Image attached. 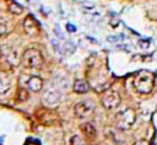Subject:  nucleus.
<instances>
[{
    "label": "nucleus",
    "mask_w": 157,
    "mask_h": 145,
    "mask_svg": "<svg viewBox=\"0 0 157 145\" xmlns=\"http://www.w3.org/2000/svg\"><path fill=\"white\" fill-rule=\"evenodd\" d=\"M134 88L141 95H148L155 87V75L150 70L139 71L132 79Z\"/></svg>",
    "instance_id": "f257e3e1"
},
{
    "label": "nucleus",
    "mask_w": 157,
    "mask_h": 145,
    "mask_svg": "<svg viewBox=\"0 0 157 145\" xmlns=\"http://www.w3.org/2000/svg\"><path fill=\"white\" fill-rule=\"evenodd\" d=\"M63 98V84L52 81V84L44 90L42 101L48 107H56Z\"/></svg>",
    "instance_id": "f03ea898"
},
{
    "label": "nucleus",
    "mask_w": 157,
    "mask_h": 145,
    "mask_svg": "<svg viewBox=\"0 0 157 145\" xmlns=\"http://www.w3.org/2000/svg\"><path fill=\"white\" fill-rule=\"evenodd\" d=\"M21 63L26 69H40L43 66V55L37 48H28L23 52Z\"/></svg>",
    "instance_id": "7ed1b4c3"
},
{
    "label": "nucleus",
    "mask_w": 157,
    "mask_h": 145,
    "mask_svg": "<svg viewBox=\"0 0 157 145\" xmlns=\"http://www.w3.org/2000/svg\"><path fill=\"white\" fill-rule=\"evenodd\" d=\"M136 119V113L132 108L130 107H124L123 109H120L117 116H115V124L119 129L121 130H128L130 129Z\"/></svg>",
    "instance_id": "20e7f679"
},
{
    "label": "nucleus",
    "mask_w": 157,
    "mask_h": 145,
    "mask_svg": "<svg viewBox=\"0 0 157 145\" xmlns=\"http://www.w3.org/2000/svg\"><path fill=\"white\" fill-rule=\"evenodd\" d=\"M101 101H102L103 107L105 109L110 111V109H114V108H117L119 106V103H120V95H119V92L117 90L109 88L105 92H103Z\"/></svg>",
    "instance_id": "39448f33"
},
{
    "label": "nucleus",
    "mask_w": 157,
    "mask_h": 145,
    "mask_svg": "<svg viewBox=\"0 0 157 145\" xmlns=\"http://www.w3.org/2000/svg\"><path fill=\"white\" fill-rule=\"evenodd\" d=\"M74 109L78 118H88L94 111V103L91 100H82L75 104Z\"/></svg>",
    "instance_id": "423d86ee"
},
{
    "label": "nucleus",
    "mask_w": 157,
    "mask_h": 145,
    "mask_svg": "<svg viewBox=\"0 0 157 145\" xmlns=\"http://www.w3.org/2000/svg\"><path fill=\"white\" fill-rule=\"evenodd\" d=\"M12 88V77L6 71H0V98L9 95Z\"/></svg>",
    "instance_id": "0eeeda50"
},
{
    "label": "nucleus",
    "mask_w": 157,
    "mask_h": 145,
    "mask_svg": "<svg viewBox=\"0 0 157 145\" xmlns=\"http://www.w3.org/2000/svg\"><path fill=\"white\" fill-rule=\"evenodd\" d=\"M23 87L33 91V92H38L43 88V79L37 76V75H32V76H28L25 81V85Z\"/></svg>",
    "instance_id": "6e6552de"
},
{
    "label": "nucleus",
    "mask_w": 157,
    "mask_h": 145,
    "mask_svg": "<svg viewBox=\"0 0 157 145\" xmlns=\"http://www.w3.org/2000/svg\"><path fill=\"white\" fill-rule=\"evenodd\" d=\"M23 28H25V32L28 34V36H36L39 31V27L37 25V22L34 21V18L32 16H27L23 21Z\"/></svg>",
    "instance_id": "1a4fd4ad"
},
{
    "label": "nucleus",
    "mask_w": 157,
    "mask_h": 145,
    "mask_svg": "<svg viewBox=\"0 0 157 145\" xmlns=\"http://www.w3.org/2000/svg\"><path fill=\"white\" fill-rule=\"evenodd\" d=\"M74 91L76 93H86L90 91V85L86 80L83 79H77L75 82H74V86H72Z\"/></svg>",
    "instance_id": "9d476101"
},
{
    "label": "nucleus",
    "mask_w": 157,
    "mask_h": 145,
    "mask_svg": "<svg viewBox=\"0 0 157 145\" xmlns=\"http://www.w3.org/2000/svg\"><path fill=\"white\" fill-rule=\"evenodd\" d=\"M81 131L83 133V135L88 139H94L96 135H97V131H96V128L93 127V124L91 123H83L81 125Z\"/></svg>",
    "instance_id": "9b49d317"
},
{
    "label": "nucleus",
    "mask_w": 157,
    "mask_h": 145,
    "mask_svg": "<svg viewBox=\"0 0 157 145\" xmlns=\"http://www.w3.org/2000/svg\"><path fill=\"white\" fill-rule=\"evenodd\" d=\"M2 53H4V58L9 61V63H11V64H16L17 63V53H16V50H13L12 48H9V47H5L4 45V48H2Z\"/></svg>",
    "instance_id": "f8f14e48"
},
{
    "label": "nucleus",
    "mask_w": 157,
    "mask_h": 145,
    "mask_svg": "<svg viewBox=\"0 0 157 145\" xmlns=\"http://www.w3.org/2000/svg\"><path fill=\"white\" fill-rule=\"evenodd\" d=\"M9 10H10L11 14H15V15H21L22 11H23L22 6H20L17 2H11V4L9 5Z\"/></svg>",
    "instance_id": "ddd939ff"
},
{
    "label": "nucleus",
    "mask_w": 157,
    "mask_h": 145,
    "mask_svg": "<svg viewBox=\"0 0 157 145\" xmlns=\"http://www.w3.org/2000/svg\"><path fill=\"white\" fill-rule=\"evenodd\" d=\"M7 29H9V26H7V21L5 20V17H2L0 15V36L7 33Z\"/></svg>",
    "instance_id": "4468645a"
},
{
    "label": "nucleus",
    "mask_w": 157,
    "mask_h": 145,
    "mask_svg": "<svg viewBox=\"0 0 157 145\" xmlns=\"http://www.w3.org/2000/svg\"><path fill=\"white\" fill-rule=\"evenodd\" d=\"M18 100L20 101H26L27 98H28V92H27V90H26V87H21L20 90H18Z\"/></svg>",
    "instance_id": "2eb2a0df"
},
{
    "label": "nucleus",
    "mask_w": 157,
    "mask_h": 145,
    "mask_svg": "<svg viewBox=\"0 0 157 145\" xmlns=\"http://www.w3.org/2000/svg\"><path fill=\"white\" fill-rule=\"evenodd\" d=\"M66 28H67V31H69V32H75V31H76V27H75V26H72V25H70V23H67V25H66Z\"/></svg>",
    "instance_id": "dca6fc26"
},
{
    "label": "nucleus",
    "mask_w": 157,
    "mask_h": 145,
    "mask_svg": "<svg viewBox=\"0 0 157 145\" xmlns=\"http://www.w3.org/2000/svg\"><path fill=\"white\" fill-rule=\"evenodd\" d=\"M134 145H148V143L145 141V140H139V141H136Z\"/></svg>",
    "instance_id": "f3484780"
},
{
    "label": "nucleus",
    "mask_w": 157,
    "mask_h": 145,
    "mask_svg": "<svg viewBox=\"0 0 157 145\" xmlns=\"http://www.w3.org/2000/svg\"><path fill=\"white\" fill-rule=\"evenodd\" d=\"M88 145H96V144H88Z\"/></svg>",
    "instance_id": "a211bd4d"
},
{
    "label": "nucleus",
    "mask_w": 157,
    "mask_h": 145,
    "mask_svg": "<svg viewBox=\"0 0 157 145\" xmlns=\"http://www.w3.org/2000/svg\"><path fill=\"white\" fill-rule=\"evenodd\" d=\"M156 145H157V143H156Z\"/></svg>",
    "instance_id": "6ab92c4d"
}]
</instances>
